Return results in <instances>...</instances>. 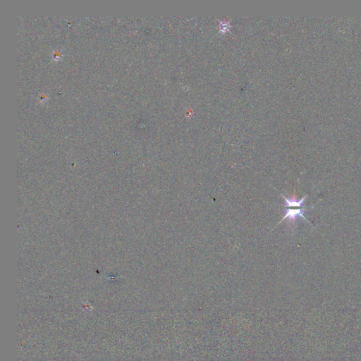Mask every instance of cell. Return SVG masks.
Instances as JSON below:
<instances>
[{"label":"cell","mask_w":361,"mask_h":361,"mask_svg":"<svg viewBox=\"0 0 361 361\" xmlns=\"http://www.w3.org/2000/svg\"><path fill=\"white\" fill-rule=\"evenodd\" d=\"M307 196H304L301 200H298L295 196L287 198L282 195L285 202H286L285 210V212H286V214H285V216H283L282 220L278 223V224L287 219V220H289V222H290L292 225H294V224H295L296 219H297L298 217H301L303 220L308 222L305 216H304V213H305L307 209H310V208H313V207L306 208L303 206L304 202H305Z\"/></svg>","instance_id":"6da1fadb"}]
</instances>
